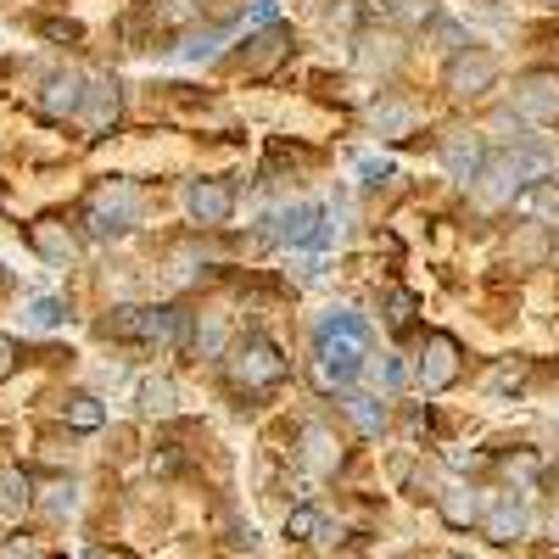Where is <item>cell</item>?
Listing matches in <instances>:
<instances>
[{
    "instance_id": "38",
    "label": "cell",
    "mask_w": 559,
    "mask_h": 559,
    "mask_svg": "<svg viewBox=\"0 0 559 559\" xmlns=\"http://www.w3.org/2000/svg\"><path fill=\"white\" fill-rule=\"evenodd\" d=\"M503 471H509V476H521V481H537V459H532V453H521V459H503Z\"/></svg>"
},
{
    "instance_id": "1",
    "label": "cell",
    "mask_w": 559,
    "mask_h": 559,
    "mask_svg": "<svg viewBox=\"0 0 559 559\" xmlns=\"http://www.w3.org/2000/svg\"><path fill=\"white\" fill-rule=\"evenodd\" d=\"M369 358V324L353 308H331L319 319V358H313V386L319 392H347L353 376Z\"/></svg>"
},
{
    "instance_id": "41",
    "label": "cell",
    "mask_w": 559,
    "mask_h": 559,
    "mask_svg": "<svg viewBox=\"0 0 559 559\" xmlns=\"http://www.w3.org/2000/svg\"><path fill=\"white\" fill-rule=\"evenodd\" d=\"M45 39H79V23H45Z\"/></svg>"
},
{
    "instance_id": "16",
    "label": "cell",
    "mask_w": 559,
    "mask_h": 559,
    "mask_svg": "<svg viewBox=\"0 0 559 559\" xmlns=\"http://www.w3.org/2000/svg\"><path fill=\"white\" fill-rule=\"evenodd\" d=\"M297 459L308 464L313 476H336V471H342V448H336V437L324 431V426H308V431H302V453H297Z\"/></svg>"
},
{
    "instance_id": "12",
    "label": "cell",
    "mask_w": 559,
    "mask_h": 559,
    "mask_svg": "<svg viewBox=\"0 0 559 559\" xmlns=\"http://www.w3.org/2000/svg\"><path fill=\"white\" fill-rule=\"evenodd\" d=\"M185 207H191V218L197 224H229V213H236V197H229V185H218V179H197L191 191H185Z\"/></svg>"
},
{
    "instance_id": "32",
    "label": "cell",
    "mask_w": 559,
    "mask_h": 559,
    "mask_svg": "<svg viewBox=\"0 0 559 559\" xmlns=\"http://www.w3.org/2000/svg\"><path fill=\"white\" fill-rule=\"evenodd\" d=\"M414 308H419V302H414L408 292H392V297H386V324H392V331H408V324H414Z\"/></svg>"
},
{
    "instance_id": "22",
    "label": "cell",
    "mask_w": 559,
    "mask_h": 559,
    "mask_svg": "<svg viewBox=\"0 0 559 559\" xmlns=\"http://www.w3.org/2000/svg\"><path fill=\"white\" fill-rule=\"evenodd\" d=\"M369 123H376L381 140H403V134H414V112H408L403 102H381L376 112H369Z\"/></svg>"
},
{
    "instance_id": "20",
    "label": "cell",
    "mask_w": 559,
    "mask_h": 559,
    "mask_svg": "<svg viewBox=\"0 0 559 559\" xmlns=\"http://www.w3.org/2000/svg\"><path fill=\"white\" fill-rule=\"evenodd\" d=\"M140 408H146L152 419H168L179 408V386L168 376H146V381H140Z\"/></svg>"
},
{
    "instance_id": "43",
    "label": "cell",
    "mask_w": 559,
    "mask_h": 559,
    "mask_svg": "<svg viewBox=\"0 0 559 559\" xmlns=\"http://www.w3.org/2000/svg\"><path fill=\"white\" fill-rule=\"evenodd\" d=\"M437 559H471V554H437Z\"/></svg>"
},
{
    "instance_id": "3",
    "label": "cell",
    "mask_w": 559,
    "mask_h": 559,
    "mask_svg": "<svg viewBox=\"0 0 559 559\" xmlns=\"http://www.w3.org/2000/svg\"><path fill=\"white\" fill-rule=\"evenodd\" d=\"M140 224V191L129 179H112V185H102L96 197H90V207H84V229L96 241H112V236H129V229Z\"/></svg>"
},
{
    "instance_id": "13",
    "label": "cell",
    "mask_w": 559,
    "mask_h": 559,
    "mask_svg": "<svg viewBox=\"0 0 559 559\" xmlns=\"http://www.w3.org/2000/svg\"><path fill=\"white\" fill-rule=\"evenodd\" d=\"M84 107V79L79 73H51L39 84V112L45 118H79Z\"/></svg>"
},
{
    "instance_id": "23",
    "label": "cell",
    "mask_w": 559,
    "mask_h": 559,
    "mask_svg": "<svg viewBox=\"0 0 559 559\" xmlns=\"http://www.w3.org/2000/svg\"><path fill=\"white\" fill-rule=\"evenodd\" d=\"M252 45H258V51H252V62H247V73H258V79H263V73H269V68H274L280 57H286V28H280V23H274V28H263V34H258Z\"/></svg>"
},
{
    "instance_id": "7",
    "label": "cell",
    "mask_w": 559,
    "mask_h": 559,
    "mask_svg": "<svg viewBox=\"0 0 559 559\" xmlns=\"http://www.w3.org/2000/svg\"><path fill=\"white\" fill-rule=\"evenodd\" d=\"M442 84H448V96H459V102H476V96H487V90L498 84V57L492 51H459L453 62H448V73H442Z\"/></svg>"
},
{
    "instance_id": "10",
    "label": "cell",
    "mask_w": 559,
    "mask_h": 559,
    "mask_svg": "<svg viewBox=\"0 0 559 559\" xmlns=\"http://www.w3.org/2000/svg\"><path fill=\"white\" fill-rule=\"evenodd\" d=\"M442 168H448L459 185L481 179V168H487V146H481V134H471V129H448V134H442Z\"/></svg>"
},
{
    "instance_id": "31",
    "label": "cell",
    "mask_w": 559,
    "mask_h": 559,
    "mask_svg": "<svg viewBox=\"0 0 559 559\" xmlns=\"http://www.w3.org/2000/svg\"><path fill=\"white\" fill-rule=\"evenodd\" d=\"M509 252H515L521 263H543V258H548V236H543V224H532V229H526V236H521L515 247H509Z\"/></svg>"
},
{
    "instance_id": "19",
    "label": "cell",
    "mask_w": 559,
    "mask_h": 559,
    "mask_svg": "<svg viewBox=\"0 0 559 559\" xmlns=\"http://www.w3.org/2000/svg\"><path fill=\"white\" fill-rule=\"evenodd\" d=\"M347 419H353L364 437H381L386 431V403L369 397V392H347Z\"/></svg>"
},
{
    "instance_id": "17",
    "label": "cell",
    "mask_w": 559,
    "mask_h": 559,
    "mask_svg": "<svg viewBox=\"0 0 559 559\" xmlns=\"http://www.w3.org/2000/svg\"><path fill=\"white\" fill-rule=\"evenodd\" d=\"M191 347H197V358H224L229 353V319L224 313H202L197 331H191Z\"/></svg>"
},
{
    "instance_id": "39",
    "label": "cell",
    "mask_w": 559,
    "mask_h": 559,
    "mask_svg": "<svg viewBox=\"0 0 559 559\" xmlns=\"http://www.w3.org/2000/svg\"><path fill=\"white\" fill-rule=\"evenodd\" d=\"M252 17H258L263 28H274V17H280V7H274V0H252Z\"/></svg>"
},
{
    "instance_id": "36",
    "label": "cell",
    "mask_w": 559,
    "mask_h": 559,
    "mask_svg": "<svg viewBox=\"0 0 559 559\" xmlns=\"http://www.w3.org/2000/svg\"><path fill=\"white\" fill-rule=\"evenodd\" d=\"M45 509H51V515H68V509H79V487H73V481H68V487H51Z\"/></svg>"
},
{
    "instance_id": "30",
    "label": "cell",
    "mask_w": 559,
    "mask_h": 559,
    "mask_svg": "<svg viewBox=\"0 0 559 559\" xmlns=\"http://www.w3.org/2000/svg\"><path fill=\"white\" fill-rule=\"evenodd\" d=\"M152 23H191L197 17V0H146Z\"/></svg>"
},
{
    "instance_id": "40",
    "label": "cell",
    "mask_w": 559,
    "mask_h": 559,
    "mask_svg": "<svg viewBox=\"0 0 559 559\" xmlns=\"http://www.w3.org/2000/svg\"><path fill=\"white\" fill-rule=\"evenodd\" d=\"M408 437H431V414L414 408V414H408Z\"/></svg>"
},
{
    "instance_id": "11",
    "label": "cell",
    "mask_w": 559,
    "mask_h": 559,
    "mask_svg": "<svg viewBox=\"0 0 559 559\" xmlns=\"http://www.w3.org/2000/svg\"><path fill=\"white\" fill-rule=\"evenodd\" d=\"M123 112V96H118V79H96V84H84V107H79V123L90 134H107Z\"/></svg>"
},
{
    "instance_id": "28",
    "label": "cell",
    "mask_w": 559,
    "mask_h": 559,
    "mask_svg": "<svg viewBox=\"0 0 559 559\" xmlns=\"http://www.w3.org/2000/svg\"><path fill=\"white\" fill-rule=\"evenodd\" d=\"M437 503H442V521L448 526H471L476 521V498L471 492H442Z\"/></svg>"
},
{
    "instance_id": "9",
    "label": "cell",
    "mask_w": 559,
    "mask_h": 559,
    "mask_svg": "<svg viewBox=\"0 0 559 559\" xmlns=\"http://www.w3.org/2000/svg\"><path fill=\"white\" fill-rule=\"evenodd\" d=\"M453 376H459V342L453 336H431L426 347H419L414 386L419 392H442V386H453Z\"/></svg>"
},
{
    "instance_id": "33",
    "label": "cell",
    "mask_w": 559,
    "mask_h": 559,
    "mask_svg": "<svg viewBox=\"0 0 559 559\" xmlns=\"http://www.w3.org/2000/svg\"><path fill=\"white\" fill-rule=\"evenodd\" d=\"M487 386H492V392H521V386H526V369H521V364H498Z\"/></svg>"
},
{
    "instance_id": "21",
    "label": "cell",
    "mask_w": 559,
    "mask_h": 559,
    "mask_svg": "<svg viewBox=\"0 0 559 559\" xmlns=\"http://www.w3.org/2000/svg\"><path fill=\"white\" fill-rule=\"evenodd\" d=\"M28 503H34V481L17 471V464H0V509H7V515H23Z\"/></svg>"
},
{
    "instance_id": "25",
    "label": "cell",
    "mask_w": 559,
    "mask_h": 559,
    "mask_svg": "<svg viewBox=\"0 0 559 559\" xmlns=\"http://www.w3.org/2000/svg\"><path fill=\"white\" fill-rule=\"evenodd\" d=\"M62 319H68V302H62V297H34V302L23 308V324H28V331H57Z\"/></svg>"
},
{
    "instance_id": "14",
    "label": "cell",
    "mask_w": 559,
    "mask_h": 559,
    "mask_svg": "<svg viewBox=\"0 0 559 559\" xmlns=\"http://www.w3.org/2000/svg\"><path fill=\"white\" fill-rule=\"evenodd\" d=\"M28 241H34L39 258H51V263H62V269L79 258V241H73V229H68L62 218H34V224H28Z\"/></svg>"
},
{
    "instance_id": "44",
    "label": "cell",
    "mask_w": 559,
    "mask_h": 559,
    "mask_svg": "<svg viewBox=\"0 0 559 559\" xmlns=\"http://www.w3.org/2000/svg\"><path fill=\"white\" fill-rule=\"evenodd\" d=\"M23 559H34V554H23Z\"/></svg>"
},
{
    "instance_id": "15",
    "label": "cell",
    "mask_w": 559,
    "mask_h": 559,
    "mask_svg": "<svg viewBox=\"0 0 559 559\" xmlns=\"http://www.w3.org/2000/svg\"><path fill=\"white\" fill-rule=\"evenodd\" d=\"M515 213L532 218V224H543V229H554V224H559V179H537V185H526V191L515 197Z\"/></svg>"
},
{
    "instance_id": "24",
    "label": "cell",
    "mask_w": 559,
    "mask_h": 559,
    "mask_svg": "<svg viewBox=\"0 0 559 559\" xmlns=\"http://www.w3.org/2000/svg\"><path fill=\"white\" fill-rule=\"evenodd\" d=\"M487 532H492L498 543H515V537L526 532V509H521L515 498H503V503L492 509V515H487Z\"/></svg>"
},
{
    "instance_id": "26",
    "label": "cell",
    "mask_w": 559,
    "mask_h": 559,
    "mask_svg": "<svg viewBox=\"0 0 559 559\" xmlns=\"http://www.w3.org/2000/svg\"><path fill=\"white\" fill-rule=\"evenodd\" d=\"M286 537L292 543H324V515H319L313 503L292 509V515H286Z\"/></svg>"
},
{
    "instance_id": "5",
    "label": "cell",
    "mask_w": 559,
    "mask_h": 559,
    "mask_svg": "<svg viewBox=\"0 0 559 559\" xmlns=\"http://www.w3.org/2000/svg\"><path fill=\"white\" fill-rule=\"evenodd\" d=\"M342 236V207L336 213H324L313 202H297V207H280L274 213V241H286V247H331Z\"/></svg>"
},
{
    "instance_id": "6",
    "label": "cell",
    "mask_w": 559,
    "mask_h": 559,
    "mask_svg": "<svg viewBox=\"0 0 559 559\" xmlns=\"http://www.w3.org/2000/svg\"><path fill=\"white\" fill-rule=\"evenodd\" d=\"M224 369H229V381H236L241 392H269V386L286 381V358H280V347L263 342V336H247L236 353L224 358Z\"/></svg>"
},
{
    "instance_id": "42",
    "label": "cell",
    "mask_w": 559,
    "mask_h": 559,
    "mask_svg": "<svg viewBox=\"0 0 559 559\" xmlns=\"http://www.w3.org/2000/svg\"><path fill=\"white\" fill-rule=\"evenodd\" d=\"M12 376V342H0V381Z\"/></svg>"
},
{
    "instance_id": "2",
    "label": "cell",
    "mask_w": 559,
    "mask_h": 559,
    "mask_svg": "<svg viewBox=\"0 0 559 559\" xmlns=\"http://www.w3.org/2000/svg\"><path fill=\"white\" fill-rule=\"evenodd\" d=\"M559 157L543 152V146H521V152H503L492 168H487V185H481V202H515L526 185H537L543 174H554Z\"/></svg>"
},
{
    "instance_id": "34",
    "label": "cell",
    "mask_w": 559,
    "mask_h": 559,
    "mask_svg": "<svg viewBox=\"0 0 559 559\" xmlns=\"http://www.w3.org/2000/svg\"><path fill=\"white\" fill-rule=\"evenodd\" d=\"M358 174H364V185H386L397 174V163L392 157H358Z\"/></svg>"
},
{
    "instance_id": "4",
    "label": "cell",
    "mask_w": 559,
    "mask_h": 559,
    "mask_svg": "<svg viewBox=\"0 0 559 559\" xmlns=\"http://www.w3.org/2000/svg\"><path fill=\"white\" fill-rule=\"evenodd\" d=\"M102 336H118V342H179L185 336V313L179 308H112L102 319Z\"/></svg>"
},
{
    "instance_id": "18",
    "label": "cell",
    "mask_w": 559,
    "mask_h": 559,
    "mask_svg": "<svg viewBox=\"0 0 559 559\" xmlns=\"http://www.w3.org/2000/svg\"><path fill=\"white\" fill-rule=\"evenodd\" d=\"M62 419H68L73 431H102L107 426V408H102V397H90V392H68Z\"/></svg>"
},
{
    "instance_id": "8",
    "label": "cell",
    "mask_w": 559,
    "mask_h": 559,
    "mask_svg": "<svg viewBox=\"0 0 559 559\" xmlns=\"http://www.w3.org/2000/svg\"><path fill=\"white\" fill-rule=\"evenodd\" d=\"M515 112L532 123H559V73L554 68H537L515 84Z\"/></svg>"
},
{
    "instance_id": "29",
    "label": "cell",
    "mask_w": 559,
    "mask_h": 559,
    "mask_svg": "<svg viewBox=\"0 0 559 559\" xmlns=\"http://www.w3.org/2000/svg\"><path fill=\"white\" fill-rule=\"evenodd\" d=\"M218 39H224L218 28H207L202 39L191 34V39H185V45H179V51H174V57H179V62H213V57H218Z\"/></svg>"
},
{
    "instance_id": "27",
    "label": "cell",
    "mask_w": 559,
    "mask_h": 559,
    "mask_svg": "<svg viewBox=\"0 0 559 559\" xmlns=\"http://www.w3.org/2000/svg\"><path fill=\"white\" fill-rule=\"evenodd\" d=\"M392 17H397L403 28H426V23L437 17V0H392Z\"/></svg>"
},
{
    "instance_id": "37",
    "label": "cell",
    "mask_w": 559,
    "mask_h": 559,
    "mask_svg": "<svg viewBox=\"0 0 559 559\" xmlns=\"http://www.w3.org/2000/svg\"><path fill=\"white\" fill-rule=\"evenodd\" d=\"M431 39L442 45V51H453V57L464 51V28H459V23H437V28H431Z\"/></svg>"
},
{
    "instance_id": "35",
    "label": "cell",
    "mask_w": 559,
    "mask_h": 559,
    "mask_svg": "<svg viewBox=\"0 0 559 559\" xmlns=\"http://www.w3.org/2000/svg\"><path fill=\"white\" fill-rule=\"evenodd\" d=\"M376 381H381L386 392H397V386L408 381V369H403V358H381V364H376Z\"/></svg>"
}]
</instances>
